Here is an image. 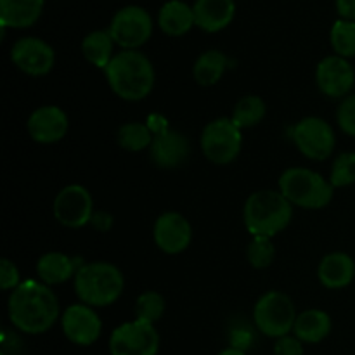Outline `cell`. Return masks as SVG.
Masks as SVG:
<instances>
[{
	"label": "cell",
	"instance_id": "6da1fadb",
	"mask_svg": "<svg viewBox=\"0 0 355 355\" xmlns=\"http://www.w3.org/2000/svg\"><path fill=\"white\" fill-rule=\"evenodd\" d=\"M7 312L10 324L26 335L47 333L61 318L54 290L37 279L23 281L10 291Z\"/></svg>",
	"mask_w": 355,
	"mask_h": 355
},
{
	"label": "cell",
	"instance_id": "7a4b0ae2",
	"mask_svg": "<svg viewBox=\"0 0 355 355\" xmlns=\"http://www.w3.org/2000/svg\"><path fill=\"white\" fill-rule=\"evenodd\" d=\"M104 75L111 90L128 103L146 99L155 89V66L148 55L139 51H121L114 54L104 69Z\"/></svg>",
	"mask_w": 355,
	"mask_h": 355
},
{
	"label": "cell",
	"instance_id": "3957f363",
	"mask_svg": "<svg viewBox=\"0 0 355 355\" xmlns=\"http://www.w3.org/2000/svg\"><path fill=\"white\" fill-rule=\"evenodd\" d=\"M293 218V205L281 191H257L246 200L243 208V222L252 238H274L283 232Z\"/></svg>",
	"mask_w": 355,
	"mask_h": 355
},
{
	"label": "cell",
	"instance_id": "277c9868",
	"mask_svg": "<svg viewBox=\"0 0 355 355\" xmlns=\"http://www.w3.org/2000/svg\"><path fill=\"white\" fill-rule=\"evenodd\" d=\"M75 293L80 302L94 309L113 305L125 290L121 270L111 262L82 263L73 277Z\"/></svg>",
	"mask_w": 355,
	"mask_h": 355
},
{
	"label": "cell",
	"instance_id": "5b68a950",
	"mask_svg": "<svg viewBox=\"0 0 355 355\" xmlns=\"http://www.w3.org/2000/svg\"><path fill=\"white\" fill-rule=\"evenodd\" d=\"M279 191L293 207L321 210L333 200L335 187L321 173L304 166H291L279 177Z\"/></svg>",
	"mask_w": 355,
	"mask_h": 355
},
{
	"label": "cell",
	"instance_id": "8992f818",
	"mask_svg": "<svg viewBox=\"0 0 355 355\" xmlns=\"http://www.w3.org/2000/svg\"><path fill=\"white\" fill-rule=\"evenodd\" d=\"M297 315L293 300L286 293L277 290L263 293L253 309V322L257 329L274 340L293 331Z\"/></svg>",
	"mask_w": 355,
	"mask_h": 355
},
{
	"label": "cell",
	"instance_id": "52a82bcc",
	"mask_svg": "<svg viewBox=\"0 0 355 355\" xmlns=\"http://www.w3.org/2000/svg\"><path fill=\"white\" fill-rule=\"evenodd\" d=\"M200 146L208 162L214 165H229L241 153V128L231 118H217L203 128Z\"/></svg>",
	"mask_w": 355,
	"mask_h": 355
},
{
	"label": "cell",
	"instance_id": "ba28073f",
	"mask_svg": "<svg viewBox=\"0 0 355 355\" xmlns=\"http://www.w3.org/2000/svg\"><path fill=\"white\" fill-rule=\"evenodd\" d=\"M291 139L298 151L312 162H324L333 155L336 135L331 125L318 116L302 118L291 130Z\"/></svg>",
	"mask_w": 355,
	"mask_h": 355
},
{
	"label": "cell",
	"instance_id": "9c48e42d",
	"mask_svg": "<svg viewBox=\"0 0 355 355\" xmlns=\"http://www.w3.org/2000/svg\"><path fill=\"white\" fill-rule=\"evenodd\" d=\"M159 335L155 324L134 321L116 326L110 336L111 355H158Z\"/></svg>",
	"mask_w": 355,
	"mask_h": 355
},
{
	"label": "cell",
	"instance_id": "30bf717a",
	"mask_svg": "<svg viewBox=\"0 0 355 355\" xmlns=\"http://www.w3.org/2000/svg\"><path fill=\"white\" fill-rule=\"evenodd\" d=\"M107 31L123 51H137L151 38L153 19L142 7L127 6L114 14Z\"/></svg>",
	"mask_w": 355,
	"mask_h": 355
},
{
	"label": "cell",
	"instance_id": "8fae6325",
	"mask_svg": "<svg viewBox=\"0 0 355 355\" xmlns=\"http://www.w3.org/2000/svg\"><path fill=\"white\" fill-rule=\"evenodd\" d=\"M52 214L59 224L68 229H80L90 224L94 217V200L89 189L80 184L62 187L54 198Z\"/></svg>",
	"mask_w": 355,
	"mask_h": 355
},
{
	"label": "cell",
	"instance_id": "7c38bea8",
	"mask_svg": "<svg viewBox=\"0 0 355 355\" xmlns=\"http://www.w3.org/2000/svg\"><path fill=\"white\" fill-rule=\"evenodd\" d=\"M61 328L66 338L78 347H90L101 338L103 321L96 309L85 304L69 305L61 315Z\"/></svg>",
	"mask_w": 355,
	"mask_h": 355
},
{
	"label": "cell",
	"instance_id": "4fadbf2b",
	"mask_svg": "<svg viewBox=\"0 0 355 355\" xmlns=\"http://www.w3.org/2000/svg\"><path fill=\"white\" fill-rule=\"evenodd\" d=\"M10 61L28 76H45L55 64V52L37 37L19 38L10 49Z\"/></svg>",
	"mask_w": 355,
	"mask_h": 355
},
{
	"label": "cell",
	"instance_id": "5bb4252c",
	"mask_svg": "<svg viewBox=\"0 0 355 355\" xmlns=\"http://www.w3.org/2000/svg\"><path fill=\"white\" fill-rule=\"evenodd\" d=\"M315 83L324 96L331 99H345L355 87V69L349 59L328 55L315 68Z\"/></svg>",
	"mask_w": 355,
	"mask_h": 355
},
{
	"label": "cell",
	"instance_id": "9a60e30c",
	"mask_svg": "<svg viewBox=\"0 0 355 355\" xmlns=\"http://www.w3.org/2000/svg\"><path fill=\"white\" fill-rule=\"evenodd\" d=\"M156 246L166 255H179L189 248L193 241V225L179 211H165L153 227Z\"/></svg>",
	"mask_w": 355,
	"mask_h": 355
},
{
	"label": "cell",
	"instance_id": "2e32d148",
	"mask_svg": "<svg viewBox=\"0 0 355 355\" xmlns=\"http://www.w3.org/2000/svg\"><path fill=\"white\" fill-rule=\"evenodd\" d=\"M28 134L38 144H55L69 130V118L59 106H40L28 118Z\"/></svg>",
	"mask_w": 355,
	"mask_h": 355
},
{
	"label": "cell",
	"instance_id": "e0dca14e",
	"mask_svg": "<svg viewBox=\"0 0 355 355\" xmlns=\"http://www.w3.org/2000/svg\"><path fill=\"white\" fill-rule=\"evenodd\" d=\"M189 139L172 128H166L162 134H156L151 148H149L153 163L163 170H173L182 166L189 158Z\"/></svg>",
	"mask_w": 355,
	"mask_h": 355
},
{
	"label": "cell",
	"instance_id": "ac0fdd59",
	"mask_svg": "<svg viewBox=\"0 0 355 355\" xmlns=\"http://www.w3.org/2000/svg\"><path fill=\"white\" fill-rule=\"evenodd\" d=\"M194 23L207 33H217L231 24L236 14L234 0H196Z\"/></svg>",
	"mask_w": 355,
	"mask_h": 355
},
{
	"label": "cell",
	"instance_id": "d6986e66",
	"mask_svg": "<svg viewBox=\"0 0 355 355\" xmlns=\"http://www.w3.org/2000/svg\"><path fill=\"white\" fill-rule=\"evenodd\" d=\"M318 277L328 290H343L355 277V260L345 252L328 253L319 262Z\"/></svg>",
	"mask_w": 355,
	"mask_h": 355
},
{
	"label": "cell",
	"instance_id": "ffe728a7",
	"mask_svg": "<svg viewBox=\"0 0 355 355\" xmlns=\"http://www.w3.org/2000/svg\"><path fill=\"white\" fill-rule=\"evenodd\" d=\"M45 0H0V24L6 28H30L40 19Z\"/></svg>",
	"mask_w": 355,
	"mask_h": 355
},
{
	"label": "cell",
	"instance_id": "44dd1931",
	"mask_svg": "<svg viewBox=\"0 0 355 355\" xmlns=\"http://www.w3.org/2000/svg\"><path fill=\"white\" fill-rule=\"evenodd\" d=\"M82 266H76L75 259L61 252H49L42 255L37 262V276L47 286H58L75 277L76 270Z\"/></svg>",
	"mask_w": 355,
	"mask_h": 355
},
{
	"label": "cell",
	"instance_id": "7402d4cb",
	"mask_svg": "<svg viewBox=\"0 0 355 355\" xmlns=\"http://www.w3.org/2000/svg\"><path fill=\"white\" fill-rule=\"evenodd\" d=\"M331 329L333 321L328 312L309 309L297 315L293 335L304 343H321L322 340L328 338Z\"/></svg>",
	"mask_w": 355,
	"mask_h": 355
},
{
	"label": "cell",
	"instance_id": "603a6c76",
	"mask_svg": "<svg viewBox=\"0 0 355 355\" xmlns=\"http://www.w3.org/2000/svg\"><path fill=\"white\" fill-rule=\"evenodd\" d=\"M158 24L168 37H182L194 26V10L182 0H168L162 6Z\"/></svg>",
	"mask_w": 355,
	"mask_h": 355
},
{
	"label": "cell",
	"instance_id": "cb8c5ba5",
	"mask_svg": "<svg viewBox=\"0 0 355 355\" xmlns=\"http://www.w3.org/2000/svg\"><path fill=\"white\" fill-rule=\"evenodd\" d=\"M229 68V59L224 52L217 49L205 51L200 58L196 59L193 68V76L201 87H211L220 82L224 73Z\"/></svg>",
	"mask_w": 355,
	"mask_h": 355
},
{
	"label": "cell",
	"instance_id": "d4e9b609",
	"mask_svg": "<svg viewBox=\"0 0 355 355\" xmlns=\"http://www.w3.org/2000/svg\"><path fill=\"white\" fill-rule=\"evenodd\" d=\"M114 40L111 37L110 31L97 30L87 35L82 42V54L87 61L92 66L99 69H106L111 59L114 58L113 54Z\"/></svg>",
	"mask_w": 355,
	"mask_h": 355
},
{
	"label": "cell",
	"instance_id": "484cf974",
	"mask_svg": "<svg viewBox=\"0 0 355 355\" xmlns=\"http://www.w3.org/2000/svg\"><path fill=\"white\" fill-rule=\"evenodd\" d=\"M266 113L267 106L262 97L255 96V94H248V96H243L236 103L231 120L243 130V128L257 127L266 118Z\"/></svg>",
	"mask_w": 355,
	"mask_h": 355
},
{
	"label": "cell",
	"instance_id": "4316f807",
	"mask_svg": "<svg viewBox=\"0 0 355 355\" xmlns=\"http://www.w3.org/2000/svg\"><path fill=\"white\" fill-rule=\"evenodd\" d=\"M153 132L146 123H139V121H128L118 128L116 141L121 149L128 153H139L149 149L153 144Z\"/></svg>",
	"mask_w": 355,
	"mask_h": 355
},
{
	"label": "cell",
	"instance_id": "83f0119b",
	"mask_svg": "<svg viewBox=\"0 0 355 355\" xmlns=\"http://www.w3.org/2000/svg\"><path fill=\"white\" fill-rule=\"evenodd\" d=\"M135 319L139 321L149 322V324H155L159 319L163 318L166 311V302L163 298L162 293L158 291L148 290L144 293H141L135 300Z\"/></svg>",
	"mask_w": 355,
	"mask_h": 355
},
{
	"label": "cell",
	"instance_id": "f1b7e54d",
	"mask_svg": "<svg viewBox=\"0 0 355 355\" xmlns=\"http://www.w3.org/2000/svg\"><path fill=\"white\" fill-rule=\"evenodd\" d=\"M333 51L340 58H355V21L338 19L329 33Z\"/></svg>",
	"mask_w": 355,
	"mask_h": 355
},
{
	"label": "cell",
	"instance_id": "f546056e",
	"mask_svg": "<svg viewBox=\"0 0 355 355\" xmlns=\"http://www.w3.org/2000/svg\"><path fill=\"white\" fill-rule=\"evenodd\" d=\"M246 259L253 269H267L272 266L276 259V246H274L272 238H252L248 248H246Z\"/></svg>",
	"mask_w": 355,
	"mask_h": 355
},
{
	"label": "cell",
	"instance_id": "4dcf8cb0",
	"mask_svg": "<svg viewBox=\"0 0 355 355\" xmlns=\"http://www.w3.org/2000/svg\"><path fill=\"white\" fill-rule=\"evenodd\" d=\"M329 182L335 187H349L355 184V153H340L331 165Z\"/></svg>",
	"mask_w": 355,
	"mask_h": 355
},
{
	"label": "cell",
	"instance_id": "1f68e13d",
	"mask_svg": "<svg viewBox=\"0 0 355 355\" xmlns=\"http://www.w3.org/2000/svg\"><path fill=\"white\" fill-rule=\"evenodd\" d=\"M336 121L343 134L355 137V94H350L345 99H342L338 111H336Z\"/></svg>",
	"mask_w": 355,
	"mask_h": 355
},
{
	"label": "cell",
	"instance_id": "d6a6232c",
	"mask_svg": "<svg viewBox=\"0 0 355 355\" xmlns=\"http://www.w3.org/2000/svg\"><path fill=\"white\" fill-rule=\"evenodd\" d=\"M19 284H21V276L16 263L9 259L0 260V286H2V290L12 291L16 290Z\"/></svg>",
	"mask_w": 355,
	"mask_h": 355
},
{
	"label": "cell",
	"instance_id": "836d02e7",
	"mask_svg": "<svg viewBox=\"0 0 355 355\" xmlns=\"http://www.w3.org/2000/svg\"><path fill=\"white\" fill-rule=\"evenodd\" d=\"M304 342L297 338V336H281L274 343V355H304Z\"/></svg>",
	"mask_w": 355,
	"mask_h": 355
},
{
	"label": "cell",
	"instance_id": "e575fe53",
	"mask_svg": "<svg viewBox=\"0 0 355 355\" xmlns=\"http://www.w3.org/2000/svg\"><path fill=\"white\" fill-rule=\"evenodd\" d=\"M336 10L342 19L355 21V0H336Z\"/></svg>",
	"mask_w": 355,
	"mask_h": 355
},
{
	"label": "cell",
	"instance_id": "d590c367",
	"mask_svg": "<svg viewBox=\"0 0 355 355\" xmlns=\"http://www.w3.org/2000/svg\"><path fill=\"white\" fill-rule=\"evenodd\" d=\"M146 125H148L149 130L153 132V135L162 134V132H165L166 128H168V121H166V118L162 116V114H158V113L151 114V116L148 118V123Z\"/></svg>",
	"mask_w": 355,
	"mask_h": 355
},
{
	"label": "cell",
	"instance_id": "8d00e7d4",
	"mask_svg": "<svg viewBox=\"0 0 355 355\" xmlns=\"http://www.w3.org/2000/svg\"><path fill=\"white\" fill-rule=\"evenodd\" d=\"M92 224L94 227L99 229V231H107V229L113 225V217L104 214V211H97V214H94L92 217Z\"/></svg>",
	"mask_w": 355,
	"mask_h": 355
},
{
	"label": "cell",
	"instance_id": "74e56055",
	"mask_svg": "<svg viewBox=\"0 0 355 355\" xmlns=\"http://www.w3.org/2000/svg\"><path fill=\"white\" fill-rule=\"evenodd\" d=\"M217 355H246L245 350L238 349V347H227V349L220 350Z\"/></svg>",
	"mask_w": 355,
	"mask_h": 355
},
{
	"label": "cell",
	"instance_id": "f35d334b",
	"mask_svg": "<svg viewBox=\"0 0 355 355\" xmlns=\"http://www.w3.org/2000/svg\"><path fill=\"white\" fill-rule=\"evenodd\" d=\"M0 355H7V354L6 352H0Z\"/></svg>",
	"mask_w": 355,
	"mask_h": 355
}]
</instances>
